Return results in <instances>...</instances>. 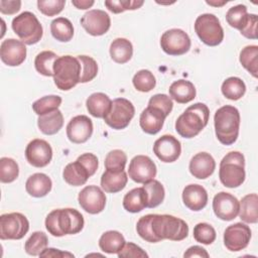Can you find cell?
<instances>
[{
    "label": "cell",
    "mask_w": 258,
    "mask_h": 258,
    "mask_svg": "<svg viewBox=\"0 0 258 258\" xmlns=\"http://www.w3.org/2000/svg\"><path fill=\"white\" fill-rule=\"evenodd\" d=\"M221 91L227 99L237 101L245 95L246 85L240 78L230 77L223 82Z\"/></svg>",
    "instance_id": "35"
},
{
    "label": "cell",
    "mask_w": 258,
    "mask_h": 258,
    "mask_svg": "<svg viewBox=\"0 0 258 258\" xmlns=\"http://www.w3.org/2000/svg\"><path fill=\"white\" fill-rule=\"evenodd\" d=\"M48 239L46 234L40 231L33 232L27 239L24 245V250L28 255L39 256L40 253L47 247Z\"/></svg>",
    "instance_id": "39"
},
{
    "label": "cell",
    "mask_w": 258,
    "mask_h": 258,
    "mask_svg": "<svg viewBox=\"0 0 258 258\" xmlns=\"http://www.w3.org/2000/svg\"><path fill=\"white\" fill-rule=\"evenodd\" d=\"M78 59L81 63V79L80 83H88L94 80L98 74L97 61L88 55H78Z\"/></svg>",
    "instance_id": "44"
},
{
    "label": "cell",
    "mask_w": 258,
    "mask_h": 258,
    "mask_svg": "<svg viewBox=\"0 0 258 258\" xmlns=\"http://www.w3.org/2000/svg\"><path fill=\"white\" fill-rule=\"evenodd\" d=\"M245 158L239 151H231L220 162L219 177L226 187L240 186L245 180Z\"/></svg>",
    "instance_id": "5"
},
{
    "label": "cell",
    "mask_w": 258,
    "mask_h": 258,
    "mask_svg": "<svg viewBox=\"0 0 258 258\" xmlns=\"http://www.w3.org/2000/svg\"><path fill=\"white\" fill-rule=\"evenodd\" d=\"M21 7V1H6L1 0L0 1V12L2 14H15L20 10Z\"/></svg>",
    "instance_id": "54"
},
{
    "label": "cell",
    "mask_w": 258,
    "mask_h": 258,
    "mask_svg": "<svg viewBox=\"0 0 258 258\" xmlns=\"http://www.w3.org/2000/svg\"><path fill=\"white\" fill-rule=\"evenodd\" d=\"M19 174L17 162L10 157H2L0 159V180L4 183L14 181Z\"/></svg>",
    "instance_id": "43"
},
{
    "label": "cell",
    "mask_w": 258,
    "mask_h": 258,
    "mask_svg": "<svg viewBox=\"0 0 258 258\" xmlns=\"http://www.w3.org/2000/svg\"><path fill=\"white\" fill-rule=\"evenodd\" d=\"M78 201L85 212L96 215L105 209L106 195L97 185H87L79 192Z\"/></svg>",
    "instance_id": "14"
},
{
    "label": "cell",
    "mask_w": 258,
    "mask_h": 258,
    "mask_svg": "<svg viewBox=\"0 0 258 258\" xmlns=\"http://www.w3.org/2000/svg\"><path fill=\"white\" fill-rule=\"evenodd\" d=\"M210 110L204 103H196L176 119L175 130L183 138L196 137L208 124Z\"/></svg>",
    "instance_id": "2"
},
{
    "label": "cell",
    "mask_w": 258,
    "mask_h": 258,
    "mask_svg": "<svg viewBox=\"0 0 258 258\" xmlns=\"http://www.w3.org/2000/svg\"><path fill=\"white\" fill-rule=\"evenodd\" d=\"M239 208L240 219L247 224H256L258 222V196L249 194L242 198Z\"/></svg>",
    "instance_id": "29"
},
{
    "label": "cell",
    "mask_w": 258,
    "mask_h": 258,
    "mask_svg": "<svg viewBox=\"0 0 258 258\" xmlns=\"http://www.w3.org/2000/svg\"><path fill=\"white\" fill-rule=\"evenodd\" d=\"M153 214H148L141 217L136 224L137 234L146 242L149 243H157L159 242L158 238L154 235L151 227V219Z\"/></svg>",
    "instance_id": "46"
},
{
    "label": "cell",
    "mask_w": 258,
    "mask_h": 258,
    "mask_svg": "<svg viewBox=\"0 0 258 258\" xmlns=\"http://www.w3.org/2000/svg\"><path fill=\"white\" fill-rule=\"evenodd\" d=\"M90 176L91 175L87 168L79 160L67 164L62 171L64 181L73 186L85 184Z\"/></svg>",
    "instance_id": "26"
},
{
    "label": "cell",
    "mask_w": 258,
    "mask_h": 258,
    "mask_svg": "<svg viewBox=\"0 0 258 258\" xmlns=\"http://www.w3.org/2000/svg\"><path fill=\"white\" fill-rule=\"evenodd\" d=\"M29 230V222L21 213L3 214L0 217L1 240H20Z\"/></svg>",
    "instance_id": "10"
},
{
    "label": "cell",
    "mask_w": 258,
    "mask_h": 258,
    "mask_svg": "<svg viewBox=\"0 0 258 258\" xmlns=\"http://www.w3.org/2000/svg\"><path fill=\"white\" fill-rule=\"evenodd\" d=\"M240 62L254 78L258 77V46L247 45L240 51Z\"/></svg>",
    "instance_id": "36"
},
{
    "label": "cell",
    "mask_w": 258,
    "mask_h": 258,
    "mask_svg": "<svg viewBox=\"0 0 258 258\" xmlns=\"http://www.w3.org/2000/svg\"><path fill=\"white\" fill-rule=\"evenodd\" d=\"M50 32L56 40L68 42L74 36V26L68 18L57 17L50 23Z\"/></svg>",
    "instance_id": "34"
},
{
    "label": "cell",
    "mask_w": 258,
    "mask_h": 258,
    "mask_svg": "<svg viewBox=\"0 0 258 258\" xmlns=\"http://www.w3.org/2000/svg\"><path fill=\"white\" fill-rule=\"evenodd\" d=\"M81 25L93 36L105 34L110 26L111 19L107 12L100 9H92L86 12L81 18Z\"/></svg>",
    "instance_id": "15"
},
{
    "label": "cell",
    "mask_w": 258,
    "mask_h": 258,
    "mask_svg": "<svg viewBox=\"0 0 258 258\" xmlns=\"http://www.w3.org/2000/svg\"><path fill=\"white\" fill-rule=\"evenodd\" d=\"M215 132L218 140L224 145H232L239 135L240 113L231 105L219 108L214 116Z\"/></svg>",
    "instance_id": "3"
},
{
    "label": "cell",
    "mask_w": 258,
    "mask_h": 258,
    "mask_svg": "<svg viewBox=\"0 0 258 258\" xmlns=\"http://www.w3.org/2000/svg\"><path fill=\"white\" fill-rule=\"evenodd\" d=\"M133 54L132 43L126 38H116L111 42L110 55L111 58L117 63H126L129 61Z\"/></svg>",
    "instance_id": "32"
},
{
    "label": "cell",
    "mask_w": 258,
    "mask_h": 258,
    "mask_svg": "<svg viewBox=\"0 0 258 258\" xmlns=\"http://www.w3.org/2000/svg\"><path fill=\"white\" fill-rule=\"evenodd\" d=\"M40 257H74L72 253L62 252L54 248H45L39 255Z\"/></svg>",
    "instance_id": "56"
},
{
    "label": "cell",
    "mask_w": 258,
    "mask_h": 258,
    "mask_svg": "<svg viewBox=\"0 0 258 258\" xmlns=\"http://www.w3.org/2000/svg\"><path fill=\"white\" fill-rule=\"evenodd\" d=\"M56 59L57 55L53 51L43 50L35 56V70L42 76L53 77V64Z\"/></svg>",
    "instance_id": "37"
},
{
    "label": "cell",
    "mask_w": 258,
    "mask_h": 258,
    "mask_svg": "<svg viewBox=\"0 0 258 258\" xmlns=\"http://www.w3.org/2000/svg\"><path fill=\"white\" fill-rule=\"evenodd\" d=\"M0 57L9 67L20 66L26 58V46L21 40L7 38L1 42Z\"/></svg>",
    "instance_id": "19"
},
{
    "label": "cell",
    "mask_w": 258,
    "mask_h": 258,
    "mask_svg": "<svg viewBox=\"0 0 258 258\" xmlns=\"http://www.w3.org/2000/svg\"><path fill=\"white\" fill-rule=\"evenodd\" d=\"M194 238L199 243L210 245L216 240V231L208 223H199L194 228Z\"/></svg>",
    "instance_id": "47"
},
{
    "label": "cell",
    "mask_w": 258,
    "mask_h": 258,
    "mask_svg": "<svg viewBox=\"0 0 258 258\" xmlns=\"http://www.w3.org/2000/svg\"><path fill=\"white\" fill-rule=\"evenodd\" d=\"M195 31L199 38L209 46H217L224 39V30L218 17L212 13H204L195 21Z\"/></svg>",
    "instance_id": "8"
},
{
    "label": "cell",
    "mask_w": 258,
    "mask_h": 258,
    "mask_svg": "<svg viewBox=\"0 0 258 258\" xmlns=\"http://www.w3.org/2000/svg\"><path fill=\"white\" fill-rule=\"evenodd\" d=\"M209 253L206 249H204L201 246H191L189 247L183 254L184 258L189 257H202V258H209Z\"/></svg>",
    "instance_id": "55"
},
{
    "label": "cell",
    "mask_w": 258,
    "mask_h": 258,
    "mask_svg": "<svg viewBox=\"0 0 258 258\" xmlns=\"http://www.w3.org/2000/svg\"><path fill=\"white\" fill-rule=\"evenodd\" d=\"M123 207L129 213H139L147 208V194L144 187H135L123 198Z\"/></svg>",
    "instance_id": "30"
},
{
    "label": "cell",
    "mask_w": 258,
    "mask_h": 258,
    "mask_svg": "<svg viewBox=\"0 0 258 258\" xmlns=\"http://www.w3.org/2000/svg\"><path fill=\"white\" fill-rule=\"evenodd\" d=\"M167 116L158 108L153 106H147L140 114L139 124L141 129L150 135L158 133L164 123Z\"/></svg>",
    "instance_id": "22"
},
{
    "label": "cell",
    "mask_w": 258,
    "mask_h": 258,
    "mask_svg": "<svg viewBox=\"0 0 258 258\" xmlns=\"http://www.w3.org/2000/svg\"><path fill=\"white\" fill-rule=\"evenodd\" d=\"M148 106H153L160 109L166 116H168L172 110L173 103L170 97L165 94H156L153 95L149 101Z\"/></svg>",
    "instance_id": "50"
},
{
    "label": "cell",
    "mask_w": 258,
    "mask_h": 258,
    "mask_svg": "<svg viewBox=\"0 0 258 258\" xmlns=\"http://www.w3.org/2000/svg\"><path fill=\"white\" fill-rule=\"evenodd\" d=\"M169 96L179 104H186L196 98L197 91L194 84L186 80L173 82L168 89Z\"/></svg>",
    "instance_id": "25"
},
{
    "label": "cell",
    "mask_w": 258,
    "mask_h": 258,
    "mask_svg": "<svg viewBox=\"0 0 258 258\" xmlns=\"http://www.w3.org/2000/svg\"><path fill=\"white\" fill-rule=\"evenodd\" d=\"M12 29L24 44L32 45L37 43L43 33L42 26L37 17L29 11H24L13 18Z\"/></svg>",
    "instance_id": "7"
},
{
    "label": "cell",
    "mask_w": 258,
    "mask_h": 258,
    "mask_svg": "<svg viewBox=\"0 0 258 258\" xmlns=\"http://www.w3.org/2000/svg\"><path fill=\"white\" fill-rule=\"evenodd\" d=\"M119 258H130V257H148L147 253L138 245L132 243V242H127L124 244L122 249L117 253Z\"/></svg>",
    "instance_id": "51"
},
{
    "label": "cell",
    "mask_w": 258,
    "mask_h": 258,
    "mask_svg": "<svg viewBox=\"0 0 258 258\" xmlns=\"http://www.w3.org/2000/svg\"><path fill=\"white\" fill-rule=\"evenodd\" d=\"M153 152L162 162H174L181 153V145L174 136L166 134L155 140Z\"/></svg>",
    "instance_id": "18"
},
{
    "label": "cell",
    "mask_w": 258,
    "mask_h": 258,
    "mask_svg": "<svg viewBox=\"0 0 258 258\" xmlns=\"http://www.w3.org/2000/svg\"><path fill=\"white\" fill-rule=\"evenodd\" d=\"M143 184V187L147 194V208H156L164 200L165 190L163 185L156 179H151Z\"/></svg>",
    "instance_id": "38"
},
{
    "label": "cell",
    "mask_w": 258,
    "mask_h": 258,
    "mask_svg": "<svg viewBox=\"0 0 258 258\" xmlns=\"http://www.w3.org/2000/svg\"><path fill=\"white\" fill-rule=\"evenodd\" d=\"M251 239L249 226L243 223H235L226 228L224 232V245L229 251L238 252L245 249Z\"/></svg>",
    "instance_id": "13"
},
{
    "label": "cell",
    "mask_w": 258,
    "mask_h": 258,
    "mask_svg": "<svg viewBox=\"0 0 258 258\" xmlns=\"http://www.w3.org/2000/svg\"><path fill=\"white\" fill-rule=\"evenodd\" d=\"M77 160H79L87 168V170L89 171L91 176L94 175L98 169V164H99L98 158L93 153H84V154L80 155L77 158Z\"/></svg>",
    "instance_id": "53"
},
{
    "label": "cell",
    "mask_w": 258,
    "mask_h": 258,
    "mask_svg": "<svg viewBox=\"0 0 258 258\" xmlns=\"http://www.w3.org/2000/svg\"><path fill=\"white\" fill-rule=\"evenodd\" d=\"M134 114L135 108L129 100L125 98H117L112 101L111 108L103 119L111 128L121 130L129 125Z\"/></svg>",
    "instance_id": "9"
},
{
    "label": "cell",
    "mask_w": 258,
    "mask_h": 258,
    "mask_svg": "<svg viewBox=\"0 0 258 258\" xmlns=\"http://www.w3.org/2000/svg\"><path fill=\"white\" fill-rule=\"evenodd\" d=\"M66 0H38L37 1V7L38 10L50 17L54 16L58 13H60L64 7Z\"/></svg>",
    "instance_id": "49"
},
{
    "label": "cell",
    "mask_w": 258,
    "mask_h": 258,
    "mask_svg": "<svg viewBox=\"0 0 258 258\" xmlns=\"http://www.w3.org/2000/svg\"><path fill=\"white\" fill-rule=\"evenodd\" d=\"M81 63L78 57L62 55L57 57L53 64V81L61 91L73 89L81 79Z\"/></svg>",
    "instance_id": "6"
},
{
    "label": "cell",
    "mask_w": 258,
    "mask_h": 258,
    "mask_svg": "<svg viewBox=\"0 0 258 258\" xmlns=\"http://www.w3.org/2000/svg\"><path fill=\"white\" fill-rule=\"evenodd\" d=\"M151 227L154 235L159 241L167 239L171 241H181L188 235L187 224L171 215L153 214Z\"/></svg>",
    "instance_id": "4"
},
{
    "label": "cell",
    "mask_w": 258,
    "mask_h": 258,
    "mask_svg": "<svg viewBox=\"0 0 258 258\" xmlns=\"http://www.w3.org/2000/svg\"><path fill=\"white\" fill-rule=\"evenodd\" d=\"M240 203L236 197L229 192H218L213 199L215 215L223 221H232L239 214Z\"/></svg>",
    "instance_id": "17"
},
{
    "label": "cell",
    "mask_w": 258,
    "mask_h": 258,
    "mask_svg": "<svg viewBox=\"0 0 258 258\" xmlns=\"http://www.w3.org/2000/svg\"><path fill=\"white\" fill-rule=\"evenodd\" d=\"M182 202L190 211L199 212L208 204V192L201 184H188L182 190Z\"/></svg>",
    "instance_id": "23"
},
{
    "label": "cell",
    "mask_w": 258,
    "mask_h": 258,
    "mask_svg": "<svg viewBox=\"0 0 258 258\" xmlns=\"http://www.w3.org/2000/svg\"><path fill=\"white\" fill-rule=\"evenodd\" d=\"M25 157L30 165L34 167H44L52 158L51 146L43 139H33L25 148Z\"/></svg>",
    "instance_id": "16"
},
{
    "label": "cell",
    "mask_w": 258,
    "mask_h": 258,
    "mask_svg": "<svg viewBox=\"0 0 258 258\" xmlns=\"http://www.w3.org/2000/svg\"><path fill=\"white\" fill-rule=\"evenodd\" d=\"M132 83H133L134 88L137 91L143 92V93L150 92L155 87V85H156L155 77L148 70H140V71H138L134 75V77L132 79Z\"/></svg>",
    "instance_id": "42"
},
{
    "label": "cell",
    "mask_w": 258,
    "mask_h": 258,
    "mask_svg": "<svg viewBox=\"0 0 258 258\" xmlns=\"http://www.w3.org/2000/svg\"><path fill=\"white\" fill-rule=\"evenodd\" d=\"M207 4L209 5H213V6H222L224 4L227 3V1H222V2H214V1H206Z\"/></svg>",
    "instance_id": "58"
},
{
    "label": "cell",
    "mask_w": 258,
    "mask_h": 258,
    "mask_svg": "<svg viewBox=\"0 0 258 258\" xmlns=\"http://www.w3.org/2000/svg\"><path fill=\"white\" fill-rule=\"evenodd\" d=\"M93 134V122L86 115H78L67 125V136L76 144L85 143Z\"/></svg>",
    "instance_id": "20"
},
{
    "label": "cell",
    "mask_w": 258,
    "mask_h": 258,
    "mask_svg": "<svg viewBox=\"0 0 258 258\" xmlns=\"http://www.w3.org/2000/svg\"><path fill=\"white\" fill-rule=\"evenodd\" d=\"M128 177L127 173L122 171H111L107 170L101 176V187L110 194L121 191L127 184Z\"/></svg>",
    "instance_id": "27"
},
{
    "label": "cell",
    "mask_w": 258,
    "mask_h": 258,
    "mask_svg": "<svg viewBox=\"0 0 258 258\" xmlns=\"http://www.w3.org/2000/svg\"><path fill=\"white\" fill-rule=\"evenodd\" d=\"M61 101H62L61 98L56 95L44 96L36 100L32 104V109L35 114H37L38 116H41L57 110L61 104Z\"/></svg>",
    "instance_id": "40"
},
{
    "label": "cell",
    "mask_w": 258,
    "mask_h": 258,
    "mask_svg": "<svg viewBox=\"0 0 258 258\" xmlns=\"http://www.w3.org/2000/svg\"><path fill=\"white\" fill-rule=\"evenodd\" d=\"M190 38L179 28H171L163 32L160 37L162 50L169 55H182L190 48Z\"/></svg>",
    "instance_id": "11"
},
{
    "label": "cell",
    "mask_w": 258,
    "mask_h": 258,
    "mask_svg": "<svg viewBox=\"0 0 258 258\" xmlns=\"http://www.w3.org/2000/svg\"><path fill=\"white\" fill-rule=\"evenodd\" d=\"M241 34L249 39H257V15L248 14V19L240 30Z\"/></svg>",
    "instance_id": "52"
},
{
    "label": "cell",
    "mask_w": 258,
    "mask_h": 258,
    "mask_svg": "<svg viewBox=\"0 0 258 258\" xmlns=\"http://www.w3.org/2000/svg\"><path fill=\"white\" fill-rule=\"evenodd\" d=\"M126 243L123 235L118 231H107L99 239L100 249L108 254H117Z\"/></svg>",
    "instance_id": "33"
},
{
    "label": "cell",
    "mask_w": 258,
    "mask_h": 258,
    "mask_svg": "<svg viewBox=\"0 0 258 258\" xmlns=\"http://www.w3.org/2000/svg\"><path fill=\"white\" fill-rule=\"evenodd\" d=\"M112 105L111 99L104 93H94L86 101L88 112L96 118H104Z\"/></svg>",
    "instance_id": "28"
},
{
    "label": "cell",
    "mask_w": 258,
    "mask_h": 258,
    "mask_svg": "<svg viewBox=\"0 0 258 258\" xmlns=\"http://www.w3.org/2000/svg\"><path fill=\"white\" fill-rule=\"evenodd\" d=\"M127 162V155L121 149L111 150L105 158L104 164L107 170L111 171H122L125 168Z\"/></svg>",
    "instance_id": "45"
},
{
    "label": "cell",
    "mask_w": 258,
    "mask_h": 258,
    "mask_svg": "<svg viewBox=\"0 0 258 258\" xmlns=\"http://www.w3.org/2000/svg\"><path fill=\"white\" fill-rule=\"evenodd\" d=\"M142 0H106L105 6L113 13H122L126 10H135L143 5Z\"/></svg>",
    "instance_id": "48"
},
{
    "label": "cell",
    "mask_w": 258,
    "mask_h": 258,
    "mask_svg": "<svg viewBox=\"0 0 258 258\" xmlns=\"http://www.w3.org/2000/svg\"><path fill=\"white\" fill-rule=\"evenodd\" d=\"M156 172V165L149 156L136 155L129 163L128 175L137 183H145L154 179Z\"/></svg>",
    "instance_id": "12"
},
{
    "label": "cell",
    "mask_w": 258,
    "mask_h": 258,
    "mask_svg": "<svg viewBox=\"0 0 258 258\" xmlns=\"http://www.w3.org/2000/svg\"><path fill=\"white\" fill-rule=\"evenodd\" d=\"M93 0H72V4L78 9H88L94 5Z\"/></svg>",
    "instance_id": "57"
},
{
    "label": "cell",
    "mask_w": 258,
    "mask_h": 258,
    "mask_svg": "<svg viewBox=\"0 0 258 258\" xmlns=\"http://www.w3.org/2000/svg\"><path fill=\"white\" fill-rule=\"evenodd\" d=\"M63 125V116L57 109L50 113L41 115L37 119V126L45 135L56 134Z\"/></svg>",
    "instance_id": "31"
},
{
    "label": "cell",
    "mask_w": 258,
    "mask_h": 258,
    "mask_svg": "<svg viewBox=\"0 0 258 258\" xmlns=\"http://www.w3.org/2000/svg\"><path fill=\"white\" fill-rule=\"evenodd\" d=\"M52 182L50 177L45 173L37 172L30 175L25 182L27 194L33 198L45 197L51 189Z\"/></svg>",
    "instance_id": "24"
},
{
    "label": "cell",
    "mask_w": 258,
    "mask_h": 258,
    "mask_svg": "<svg viewBox=\"0 0 258 258\" xmlns=\"http://www.w3.org/2000/svg\"><path fill=\"white\" fill-rule=\"evenodd\" d=\"M84 217L76 209H56L45 218V228L54 237L75 235L84 228Z\"/></svg>",
    "instance_id": "1"
},
{
    "label": "cell",
    "mask_w": 258,
    "mask_h": 258,
    "mask_svg": "<svg viewBox=\"0 0 258 258\" xmlns=\"http://www.w3.org/2000/svg\"><path fill=\"white\" fill-rule=\"evenodd\" d=\"M216 168V161L208 152H199L189 161L188 169L191 175L198 179L210 177Z\"/></svg>",
    "instance_id": "21"
},
{
    "label": "cell",
    "mask_w": 258,
    "mask_h": 258,
    "mask_svg": "<svg viewBox=\"0 0 258 258\" xmlns=\"http://www.w3.org/2000/svg\"><path fill=\"white\" fill-rule=\"evenodd\" d=\"M248 19L247 7L239 4L231 7L226 13V20L231 27L241 30Z\"/></svg>",
    "instance_id": "41"
}]
</instances>
